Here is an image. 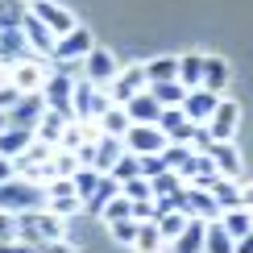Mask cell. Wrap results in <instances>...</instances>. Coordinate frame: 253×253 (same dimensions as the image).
<instances>
[{"instance_id": "cell-10", "label": "cell", "mask_w": 253, "mask_h": 253, "mask_svg": "<svg viewBox=\"0 0 253 253\" xmlns=\"http://www.w3.org/2000/svg\"><path fill=\"white\" fill-rule=\"evenodd\" d=\"M83 208V199L75 195V187H71V178H54V183H46V212H54V216H75Z\"/></svg>"}, {"instance_id": "cell-15", "label": "cell", "mask_w": 253, "mask_h": 253, "mask_svg": "<svg viewBox=\"0 0 253 253\" xmlns=\"http://www.w3.org/2000/svg\"><path fill=\"white\" fill-rule=\"evenodd\" d=\"M216 91H208V87H187V96H183V104H178V108H183V117L191 121V125H204L208 117H212V108H216Z\"/></svg>"}, {"instance_id": "cell-20", "label": "cell", "mask_w": 253, "mask_h": 253, "mask_svg": "<svg viewBox=\"0 0 253 253\" xmlns=\"http://www.w3.org/2000/svg\"><path fill=\"white\" fill-rule=\"evenodd\" d=\"M34 58V50H29V42L21 29H0V62L4 67H17V62Z\"/></svg>"}, {"instance_id": "cell-2", "label": "cell", "mask_w": 253, "mask_h": 253, "mask_svg": "<svg viewBox=\"0 0 253 253\" xmlns=\"http://www.w3.org/2000/svg\"><path fill=\"white\" fill-rule=\"evenodd\" d=\"M108 104L112 100H108V91H104V87H91L87 79H75V87H71V117H75V121L96 125Z\"/></svg>"}, {"instance_id": "cell-38", "label": "cell", "mask_w": 253, "mask_h": 253, "mask_svg": "<svg viewBox=\"0 0 253 253\" xmlns=\"http://www.w3.org/2000/svg\"><path fill=\"white\" fill-rule=\"evenodd\" d=\"M178 187H183L178 170H162V174H154V178H150V195H154V199H162V195H174Z\"/></svg>"}, {"instance_id": "cell-37", "label": "cell", "mask_w": 253, "mask_h": 253, "mask_svg": "<svg viewBox=\"0 0 253 253\" xmlns=\"http://www.w3.org/2000/svg\"><path fill=\"white\" fill-rule=\"evenodd\" d=\"M199 67H204V58L199 54H183L178 58V83H183V87H199Z\"/></svg>"}, {"instance_id": "cell-3", "label": "cell", "mask_w": 253, "mask_h": 253, "mask_svg": "<svg viewBox=\"0 0 253 253\" xmlns=\"http://www.w3.org/2000/svg\"><path fill=\"white\" fill-rule=\"evenodd\" d=\"M0 208L4 212H25V208H46V187L29 183V178H8L0 183Z\"/></svg>"}, {"instance_id": "cell-7", "label": "cell", "mask_w": 253, "mask_h": 253, "mask_svg": "<svg viewBox=\"0 0 253 253\" xmlns=\"http://www.w3.org/2000/svg\"><path fill=\"white\" fill-rule=\"evenodd\" d=\"M91 50V29L87 25H75V29H67L62 38H54V50H50V58L54 62H75L83 58Z\"/></svg>"}, {"instance_id": "cell-5", "label": "cell", "mask_w": 253, "mask_h": 253, "mask_svg": "<svg viewBox=\"0 0 253 253\" xmlns=\"http://www.w3.org/2000/svg\"><path fill=\"white\" fill-rule=\"evenodd\" d=\"M170 204H174V212H183V216H195V220H216L220 216V208H216V199L208 195V187H178V191L170 195Z\"/></svg>"}, {"instance_id": "cell-1", "label": "cell", "mask_w": 253, "mask_h": 253, "mask_svg": "<svg viewBox=\"0 0 253 253\" xmlns=\"http://www.w3.org/2000/svg\"><path fill=\"white\" fill-rule=\"evenodd\" d=\"M17 224V241L25 245H50V241H67V220L46 212V208H25V212H13Z\"/></svg>"}, {"instance_id": "cell-28", "label": "cell", "mask_w": 253, "mask_h": 253, "mask_svg": "<svg viewBox=\"0 0 253 253\" xmlns=\"http://www.w3.org/2000/svg\"><path fill=\"white\" fill-rule=\"evenodd\" d=\"M237 241L220 228V220H204V253H233Z\"/></svg>"}, {"instance_id": "cell-9", "label": "cell", "mask_w": 253, "mask_h": 253, "mask_svg": "<svg viewBox=\"0 0 253 253\" xmlns=\"http://www.w3.org/2000/svg\"><path fill=\"white\" fill-rule=\"evenodd\" d=\"M83 67H87L83 75H87L91 87H108L112 75L121 71V67H117V58H112V50H104V46H91L87 54H83Z\"/></svg>"}, {"instance_id": "cell-4", "label": "cell", "mask_w": 253, "mask_h": 253, "mask_svg": "<svg viewBox=\"0 0 253 253\" xmlns=\"http://www.w3.org/2000/svg\"><path fill=\"white\" fill-rule=\"evenodd\" d=\"M71 87H75V79L71 75H58V71H46V79H42V104H46V112H58L62 121H75L71 117Z\"/></svg>"}, {"instance_id": "cell-33", "label": "cell", "mask_w": 253, "mask_h": 253, "mask_svg": "<svg viewBox=\"0 0 253 253\" xmlns=\"http://www.w3.org/2000/svg\"><path fill=\"white\" fill-rule=\"evenodd\" d=\"M117 191H121V183H117V178H112V174H100V183H96V191H91L87 199H83V208H91V212H100V208L108 204V199L117 195Z\"/></svg>"}, {"instance_id": "cell-43", "label": "cell", "mask_w": 253, "mask_h": 253, "mask_svg": "<svg viewBox=\"0 0 253 253\" xmlns=\"http://www.w3.org/2000/svg\"><path fill=\"white\" fill-rule=\"evenodd\" d=\"M108 233H112V241L129 245V241H133V233H137V220H133V216H125V220H108Z\"/></svg>"}, {"instance_id": "cell-35", "label": "cell", "mask_w": 253, "mask_h": 253, "mask_svg": "<svg viewBox=\"0 0 253 253\" xmlns=\"http://www.w3.org/2000/svg\"><path fill=\"white\" fill-rule=\"evenodd\" d=\"M96 183H100V170H96V166H75V174H71V187H75V195H79V199H87L91 191H96Z\"/></svg>"}, {"instance_id": "cell-47", "label": "cell", "mask_w": 253, "mask_h": 253, "mask_svg": "<svg viewBox=\"0 0 253 253\" xmlns=\"http://www.w3.org/2000/svg\"><path fill=\"white\" fill-rule=\"evenodd\" d=\"M8 178H17V166L13 158H0V183H8Z\"/></svg>"}, {"instance_id": "cell-42", "label": "cell", "mask_w": 253, "mask_h": 253, "mask_svg": "<svg viewBox=\"0 0 253 253\" xmlns=\"http://www.w3.org/2000/svg\"><path fill=\"white\" fill-rule=\"evenodd\" d=\"M121 195L129 199V204H133V199H150V178H141V174H137V178H125V183H121Z\"/></svg>"}, {"instance_id": "cell-17", "label": "cell", "mask_w": 253, "mask_h": 253, "mask_svg": "<svg viewBox=\"0 0 253 253\" xmlns=\"http://www.w3.org/2000/svg\"><path fill=\"white\" fill-rule=\"evenodd\" d=\"M141 87H145V71H141V67H125V71H117V75H112V83H108L104 91H108L112 104H125L129 96H137Z\"/></svg>"}, {"instance_id": "cell-23", "label": "cell", "mask_w": 253, "mask_h": 253, "mask_svg": "<svg viewBox=\"0 0 253 253\" xmlns=\"http://www.w3.org/2000/svg\"><path fill=\"white\" fill-rule=\"evenodd\" d=\"M174 253H204V220L187 216V224L178 228V237L170 241Z\"/></svg>"}, {"instance_id": "cell-11", "label": "cell", "mask_w": 253, "mask_h": 253, "mask_svg": "<svg viewBox=\"0 0 253 253\" xmlns=\"http://www.w3.org/2000/svg\"><path fill=\"white\" fill-rule=\"evenodd\" d=\"M42 112H46V104H42V91H21V96L4 108L8 125H21V129H34L42 121Z\"/></svg>"}, {"instance_id": "cell-16", "label": "cell", "mask_w": 253, "mask_h": 253, "mask_svg": "<svg viewBox=\"0 0 253 253\" xmlns=\"http://www.w3.org/2000/svg\"><path fill=\"white\" fill-rule=\"evenodd\" d=\"M204 154L216 162V170L220 174H228V178H241V170H245V162H241V150L233 141H208L204 145Z\"/></svg>"}, {"instance_id": "cell-34", "label": "cell", "mask_w": 253, "mask_h": 253, "mask_svg": "<svg viewBox=\"0 0 253 253\" xmlns=\"http://www.w3.org/2000/svg\"><path fill=\"white\" fill-rule=\"evenodd\" d=\"M150 91H154V100L162 104V108H170V104H183L187 96V87L178 79H166V83H150Z\"/></svg>"}, {"instance_id": "cell-32", "label": "cell", "mask_w": 253, "mask_h": 253, "mask_svg": "<svg viewBox=\"0 0 253 253\" xmlns=\"http://www.w3.org/2000/svg\"><path fill=\"white\" fill-rule=\"evenodd\" d=\"M62 125H67V121H62L58 112H42V121L34 125V137H38V141H46V145H58Z\"/></svg>"}, {"instance_id": "cell-40", "label": "cell", "mask_w": 253, "mask_h": 253, "mask_svg": "<svg viewBox=\"0 0 253 253\" xmlns=\"http://www.w3.org/2000/svg\"><path fill=\"white\" fill-rule=\"evenodd\" d=\"M100 216H104V220H125V216H133V204H129V199H125V195L117 191V195L108 199V204L100 208Z\"/></svg>"}, {"instance_id": "cell-21", "label": "cell", "mask_w": 253, "mask_h": 253, "mask_svg": "<svg viewBox=\"0 0 253 253\" xmlns=\"http://www.w3.org/2000/svg\"><path fill=\"white\" fill-rule=\"evenodd\" d=\"M158 129H162L166 141H187V133H191V121L183 117V108H178V104H170V108L158 112Z\"/></svg>"}, {"instance_id": "cell-22", "label": "cell", "mask_w": 253, "mask_h": 253, "mask_svg": "<svg viewBox=\"0 0 253 253\" xmlns=\"http://www.w3.org/2000/svg\"><path fill=\"white\" fill-rule=\"evenodd\" d=\"M121 154H125V141H121V137L100 133V137H96V154H91V166H96L100 174H108V170H112V162H117Z\"/></svg>"}, {"instance_id": "cell-18", "label": "cell", "mask_w": 253, "mask_h": 253, "mask_svg": "<svg viewBox=\"0 0 253 253\" xmlns=\"http://www.w3.org/2000/svg\"><path fill=\"white\" fill-rule=\"evenodd\" d=\"M21 34H25V42H29V50H34L38 58H50V50H54V34H50L42 21L25 8V21H21Z\"/></svg>"}, {"instance_id": "cell-31", "label": "cell", "mask_w": 253, "mask_h": 253, "mask_svg": "<svg viewBox=\"0 0 253 253\" xmlns=\"http://www.w3.org/2000/svg\"><path fill=\"white\" fill-rule=\"evenodd\" d=\"M141 71H145V87L150 83H166V79L178 75V58H150Z\"/></svg>"}, {"instance_id": "cell-36", "label": "cell", "mask_w": 253, "mask_h": 253, "mask_svg": "<svg viewBox=\"0 0 253 253\" xmlns=\"http://www.w3.org/2000/svg\"><path fill=\"white\" fill-rule=\"evenodd\" d=\"M25 0H0V29H21L25 21Z\"/></svg>"}, {"instance_id": "cell-12", "label": "cell", "mask_w": 253, "mask_h": 253, "mask_svg": "<svg viewBox=\"0 0 253 253\" xmlns=\"http://www.w3.org/2000/svg\"><path fill=\"white\" fill-rule=\"evenodd\" d=\"M208 195L216 199V208L224 212V208H249V191L241 178H228V174H216L212 183H208Z\"/></svg>"}, {"instance_id": "cell-13", "label": "cell", "mask_w": 253, "mask_h": 253, "mask_svg": "<svg viewBox=\"0 0 253 253\" xmlns=\"http://www.w3.org/2000/svg\"><path fill=\"white\" fill-rule=\"evenodd\" d=\"M121 141H125V150H129V154H162L166 137H162L158 125H129Z\"/></svg>"}, {"instance_id": "cell-45", "label": "cell", "mask_w": 253, "mask_h": 253, "mask_svg": "<svg viewBox=\"0 0 253 253\" xmlns=\"http://www.w3.org/2000/svg\"><path fill=\"white\" fill-rule=\"evenodd\" d=\"M0 253H42V245H25V241H4Z\"/></svg>"}, {"instance_id": "cell-19", "label": "cell", "mask_w": 253, "mask_h": 253, "mask_svg": "<svg viewBox=\"0 0 253 253\" xmlns=\"http://www.w3.org/2000/svg\"><path fill=\"white\" fill-rule=\"evenodd\" d=\"M42 79H46V67L38 62V54L25 58V62H17V67H8V83H13L17 91H38Z\"/></svg>"}, {"instance_id": "cell-25", "label": "cell", "mask_w": 253, "mask_h": 253, "mask_svg": "<svg viewBox=\"0 0 253 253\" xmlns=\"http://www.w3.org/2000/svg\"><path fill=\"white\" fill-rule=\"evenodd\" d=\"M216 220H220V228H224L233 241H249V228H253L249 224V208H224Z\"/></svg>"}, {"instance_id": "cell-48", "label": "cell", "mask_w": 253, "mask_h": 253, "mask_svg": "<svg viewBox=\"0 0 253 253\" xmlns=\"http://www.w3.org/2000/svg\"><path fill=\"white\" fill-rule=\"evenodd\" d=\"M4 125H8V117H4V108H0V133H4Z\"/></svg>"}, {"instance_id": "cell-29", "label": "cell", "mask_w": 253, "mask_h": 253, "mask_svg": "<svg viewBox=\"0 0 253 253\" xmlns=\"http://www.w3.org/2000/svg\"><path fill=\"white\" fill-rule=\"evenodd\" d=\"M96 129H100V133H108V137H125V129H129V117H125V108H121V104H108V108H104V117L96 121Z\"/></svg>"}, {"instance_id": "cell-14", "label": "cell", "mask_w": 253, "mask_h": 253, "mask_svg": "<svg viewBox=\"0 0 253 253\" xmlns=\"http://www.w3.org/2000/svg\"><path fill=\"white\" fill-rule=\"evenodd\" d=\"M121 108H125V117H129V125H158V112H162V104L154 100V91H150V87H141L137 96L125 100Z\"/></svg>"}, {"instance_id": "cell-30", "label": "cell", "mask_w": 253, "mask_h": 253, "mask_svg": "<svg viewBox=\"0 0 253 253\" xmlns=\"http://www.w3.org/2000/svg\"><path fill=\"white\" fill-rule=\"evenodd\" d=\"M183 224H187V216H183V212H174V208H166V212H158V216H154V228H158V237H162L166 245L178 237V228H183Z\"/></svg>"}, {"instance_id": "cell-41", "label": "cell", "mask_w": 253, "mask_h": 253, "mask_svg": "<svg viewBox=\"0 0 253 253\" xmlns=\"http://www.w3.org/2000/svg\"><path fill=\"white\" fill-rule=\"evenodd\" d=\"M112 178H117V183H125V178H137V154H129L125 150L117 162H112V170H108Z\"/></svg>"}, {"instance_id": "cell-44", "label": "cell", "mask_w": 253, "mask_h": 253, "mask_svg": "<svg viewBox=\"0 0 253 253\" xmlns=\"http://www.w3.org/2000/svg\"><path fill=\"white\" fill-rule=\"evenodd\" d=\"M4 241H17V224H13V212L0 208V245H4Z\"/></svg>"}, {"instance_id": "cell-8", "label": "cell", "mask_w": 253, "mask_h": 253, "mask_svg": "<svg viewBox=\"0 0 253 253\" xmlns=\"http://www.w3.org/2000/svg\"><path fill=\"white\" fill-rule=\"evenodd\" d=\"M29 13H34V17H38L54 38H62L67 29H75V25H79V21L71 17V8H62L58 0H34V4H29Z\"/></svg>"}, {"instance_id": "cell-27", "label": "cell", "mask_w": 253, "mask_h": 253, "mask_svg": "<svg viewBox=\"0 0 253 253\" xmlns=\"http://www.w3.org/2000/svg\"><path fill=\"white\" fill-rule=\"evenodd\" d=\"M29 141H34V129H21V125H4V133H0V158H17Z\"/></svg>"}, {"instance_id": "cell-26", "label": "cell", "mask_w": 253, "mask_h": 253, "mask_svg": "<svg viewBox=\"0 0 253 253\" xmlns=\"http://www.w3.org/2000/svg\"><path fill=\"white\" fill-rule=\"evenodd\" d=\"M129 249H133V253H162V249H166V241L158 237L154 220H137V233H133V241H129Z\"/></svg>"}, {"instance_id": "cell-46", "label": "cell", "mask_w": 253, "mask_h": 253, "mask_svg": "<svg viewBox=\"0 0 253 253\" xmlns=\"http://www.w3.org/2000/svg\"><path fill=\"white\" fill-rule=\"evenodd\" d=\"M17 96H21V91L13 87V83H0V108H8V104H13Z\"/></svg>"}, {"instance_id": "cell-24", "label": "cell", "mask_w": 253, "mask_h": 253, "mask_svg": "<svg viewBox=\"0 0 253 253\" xmlns=\"http://www.w3.org/2000/svg\"><path fill=\"white\" fill-rule=\"evenodd\" d=\"M199 87L224 96V87H228V62L224 58H204V67H199Z\"/></svg>"}, {"instance_id": "cell-6", "label": "cell", "mask_w": 253, "mask_h": 253, "mask_svg": "<svg viewBox=\"0 0 253 253\" xmlns=\"http://www.w3.org/2000/svg\"><path fill=\"white\" fill-rule=\"evenodd\" d=\"M237 125H241V104H233V100L220 96L216 108H212V117L204 121V129H208V137H212V141H233Z\"/></svg>"}, {"instance_id": "cell-39", "label": "cell", "mask_w": 253, "mask_h": 253, "mask_svg": "<svg viewBox=\"0 0 253 253\" xmlns=\"http://www.w3.org/2000/svg\"><path fill=\"white\" fill-rule=\"evenodd\" d=\"M187 154H191V145H187V141H166L162 145V162L170 166V170H178V166L187 162Z\"/></svg>"}]
</instances>
